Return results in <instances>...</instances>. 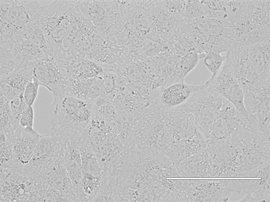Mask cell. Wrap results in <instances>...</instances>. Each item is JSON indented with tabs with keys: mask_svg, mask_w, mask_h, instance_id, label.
<instances>
[{
	"mask_svg": "<svg viewBox=\"0 0 270 202\" xmlns=\"http://www.w3.org/2000/svg\"><path fill=\"white\" fill-rule=\"evenodd\" d=\"M64 139L50 130L41 135L33 155L23 169V174L31 179L36 178L59 156Z\"/></svg>",
	"mask_w": 270,
	"mask_h": 202,
	"instance_id": "obj_5",
	"label": "cell"
},
{
	"mask_svg": "<svg viewBox=\"0 0 270 202\" xmlns=\"http://www.w3.org/2000/svg\"><path fill=\"white\" fill-rule=\"evenodd\" d=\"M242 86L244 103L249 114L259 118L270 115V84Z\"/></svg>",
	"mask_w": 270,
	"mask_h": 202,
	"instance_id": "obj_11",
	"label": "cell"
},
{
	"mask_svg": "<svg viewBox=\"0 0 270 202\" xmlns=\"http://www.w3.org/2000/svg\"><path fill=\"white\" fill-rule=\"evenodd\" d=\"M225 55L214 52L206 54L204 63L209 70L211 73V77L215 75L221 69L225 60Z\"/></svg>",
	"mask_w": 270,
	"mask_h": 202,
	"instance_id": "obj_22",
	"label": "cell"
},
{
	"mask_svg": "<svg viewBox=\"0 0 270 202\" xmlns=\"http://www.w3.org/2000/svg\"><path fill=\"white\" fill-rule=\"evenodd\" d=\"M51 129L69 136L82 132L94 114L93 102L70 95L54 98L49 110Z\"/></svg>",
	"mask_w": 270,
	"mask_h": 202,
	"instance_id": "obj_1",
	"label": "cell"
},
{
	"mask_svg": "<svg viewBox=\"0 0 270 202\" xmlns=\"http://www.w3.org/2000/svg\"><path fill=\"white\" fill-rule=\"evenodd\" d=\"M82 162V174L80 189L87 199H93L97 196L101 186L102 171L95 153L87 145L80 148Z\"/></svg>",
	"mask_w": 270,
	"mask_h": 202,
	"instance_id": "obj_7",
	"label": "cell"
},
{
	"mask_svg": "<svg viewBox=\"0 0 270 202\" xmlns=\"http://www.w3.org/2000/svg\"><path fill=\"white\" fill-rule=\"evenodd\" d=\"M36 183L41 190L53 193L63 202H79L77 190L65 167L61 154L36 177Z\"/></svg>",
	"mask_w": 270,
	"mask_h": 202,
	"instance_id": "obj_4",
	"label": "cell"
},
{
	"mask_svg": "<svg viewBox=\"0 0 270 202\" xmlns=\"http://www.w3.org/2000/svg\"><path fill=\"white\" fill-rule=\"evenodd\" d=\"M61 153L64 165L77 191L79 192L82 174V162L78 139L67 138L64 141Z\"/></svg>",
	"mask_w": 270,
	"mask_h": 202,
	"instance_id": "obj_12",
	"label": "cell"
},
{
	"mask_svg": "<svg viewBox=\"0 0 270 202\" xmlns=\"http://www.w3.org/2000/svg\"><path fill=\"white\" fill-rule=\"evenodd\" d=\"M41 135L32 128H24L20 125L15 127L13 137V166L22 172L33 154Z\"/></svg>",
	"mask_w": 270,
	"mask_h": 202,
	"instance_id": "obj_10",
	"label": "cell"
},
{
	"mask_svg": "<svg viewBox=\"0 0 270 202\" xmlns=\"http://www.w3.org/2000/svg\"><path fill=\"white\" fill-rule=\"evenodd\" d=\"M30 64L16 71L0 76V83L8 85L20 94L23 93L28 83L33 79Z\"/></svg>",
	"mask_w": 270,
	"mask_h": 202,
	"instance_id": "obj_17",
	"label": "cell"
},
{
	"mask_svg": "<svg viewBox=\"0 0 270 202\" xmlns=\"http://www.w3.org/2000/svg\"><path fill=\"white\" fill-rule=\"evenodd\" d=\"M70 95L85 100L94 101L102 93L96 78L74 79L69 81Z\"/></svg>",
	"mask_w": 270,
	"mask_h": 202,
	"instance_id": "obj_16",
	"label": "cell"
},
{
	"mask_svg": "<svg viewBox=\"0 0 270 202\" xmlns=\"http://www.w3.org/2000/svg\"><path fill=\"white\" fill-rule=\"evenodd\" d=\"M10 107L15 124H19L21 115L28 105L25 100L23 93L10 101Z\"/></svg>",
	"mask_w": 270,
	"mask_h": 202,
	"instance_id": "obj_23",
	"label": "cell"
},
{
	"mask_svg": "<svg viewBox=\"0 0 270 202\" xmlns=\"http://www.w3.org/2000/svg\"><path fill=\"white\" fill-rule=\"evenodd\" d=\"M225 56L224 65L232 72L242 86L257 85L263 83L248 59L247 46H233Z\"/></svg>",
	"mask_w": 270,
	"mask_h": 202,
	"instance_id": "obj_8",
	"label": "cell"
},
{
	"mask_svg": "<svg viewBox=\"0 0 270 202\" xmlns=\"http://www.w3.org/2000/svg\"><path fill=\"white\" fill-rule=\"evenodd\" d=\"M110 131L107 120L94 114L82 134L95 151L107 140Z\"/></svg>",
	"mask_w": 270,
	"mask_h": 202,
	"instance_id": "obj_15",
	"label": "cell"
},
{
	"mask_svg": "<svg viewBox=\"0 0 270 202\" xmlns=\"http://www.w3.org/2000/svg\"><path fill=\"white\" fill-rule=\"evenodd\" d=\"M40 85L35 78L26 85L23 93L26 102L29 106H32L37 96Z\"/></svg>",
	"mask_w": 270,
	"mask_h": 202,
	"instance_id": "obj_25",
	"label": "cell"
},
{
	"mask_svg": "<svg viewBox=\"0 0 270 202\" xmlns=\"http://www.w3.org/2000/svg\"><path fill=\"white\" fill-rule=\"evenodd\" d=\"M46 44L36 34L24 30L0 43V60L16 71L47 55Z\"/></svg>",
	"mask_w": 270,
	"mask_h": 202,
	"instance_id": "obj_2",
	"label": "cell"
},
{
	"mask_svg": "<svg viewBox=\"0 0 270 202\" xmlns=\"http://www.w3.org/2000/svg\"><path fill=\"white\" fill-rule=\"evenodd\" d=\"M31 64L33 77L51 92L54 98L68 94L69 81L55 58L47 56Z\"/></svg>",
	"mask_w": 270,
	"mask_h": 202,
	"instance_id": "obj_6",
	"label": "cell"
},
{
	"mask_svg": "<svg viewBox=\"0 0 270 202\" xmlns=\"http://www.w3.org/2000/svg\"><path fill=\"white\" fill-rule=\"evenodd\" d=\"M34 111L32 106H28L21 115L19 123L24 128H33Z\"/></svg>",
	"mask_w": 270,
	"mask_h": 202,
	"instance_id": "obj_26",
	"label": "cell"
},
{
	"mask_svg": "<svg viewBox=\"0 0 270 202\" xmlns=\"http://www.w3.org/2000/svg\"><path fill=\"white\" fill-rule=\"evenodd\" d=\"M187 0L164 1L161 3L165 8L174 16L184 17Z\"/></svg>",
	"mask_w": 270,
	"mask_h": 202,
	"instance_id": "obj_24",
	"label": "cell"
},
{
	"mask_svg": "<svg viewBox=\"0 0 270 202\" xmlns=\"http://www.w3.org/2000/svg\"><path fill=\"white\" fill-rule=\"evenodd\" d=\"M0 99V133L12 135L16 124L12 112L10 101L1 93Z\"/></svg>",
	"mask_w": 270,
	"mask_h": 202,
	"instance_id": "obj_19",
	"label": "cell"
},
{
	"mask_svg": "<svg viewBox=\"0 0 270 202\" xmlns=\"http://www.w3.org/2000/svg\"><path fill=\"white\" fill-rule=\"evenodd\" d=\"M247 54L261 79L270 81L269 40L247 46Z\"/></svg>",
	"mask_w": 270,
	"mask_h": 202,
	"instance_id": "obj_14",
	"label": "cell"
},
{
	"mask_svg": "<svg viewBox=\"0 0 270 202\" xmlns=\"http://www.w3.org/2000/svg\"><path fill=\"white\" fill-rule=\"evenodd\" d=\"M207 81L240 113L248 114L244 103L242 86L227 67L223 65L217 74Z\"/></svg>",
	"mask_w": 270,
	"mask_h": 202,
	"instance_id": "obj_9",
	"label": "cell"
},
{
	"mask_svg": "<svg viewBox=\"0 0 270 202\" xmlns=\"http://www.w3.org/2000/svg\"><path fill=\"white\" fill-rule=\"evenodd\" d=\"M0 40L15 36L40 19L42 6L37 0H0Z\"/></svg>",
	"mask_w": 270,
	"mask_h": 202,
	"instance_id": "obj_3",
	"label": "cell"
},
{
	"mask_svg": "<svg viewBox=\"0 0 270 202\" xmlns=\"http://www.w3.org/2000/svg\"><path fill=\"white\" fill-rule=\"evenodd\" d=\"M206 10L202 1L187 0L184 17L196 20L205 16Z\"/></svg>",
	"mask_w": 270,
	"mask_h": 202,
	"instance_id": "obj_21",
	"label": "cell"
},
{
	"mask_svg": "<svg viewBox=\"0 0 270 202\" xmlns=\"http://www.w3.org/2000/svg\"><path fill=\"white\" fill-rule=\"evenodd\" d=\"M201 85H191L184 82L163 87L160 94L161 106L169 108L180 106L198 90Z\"/></svg>",
	"mask_w": 270,
	"mask_h": 202,
	"instance_id": "obj_13",
	"label": "cell"
},
{
	"mask_svg": "<svg viewBox=\"0 0 270 202\" xmlns=\"http://www.w3.org/2000/svg\"><path fill=\"white\" fill-rule=\"evenodd\" d=\"M104 69L101 66L93 61L81 58L71 75V80L95 78L104 72Z\"/></svg>",
	"mask_w": 270,
	"mask_h": 202,
	"instance_id": "obj_18",
	"label": "cell"
},
{
	"mask_svg": "<svg viewBox=\"0 0 270 202\" xmlns=\"http://www.w3.org/2000/svg\"><path fill=\"white\" fill-rule=\"evenodd\" d=\"M13 137L0 133L1 168V171L11 169L13 165Z\"/></svg>",
	"mask_w": 270,
	"mask_h": 202,
	"instance_id": "obj_20",
	"label": "cell"
}]
</instances>
